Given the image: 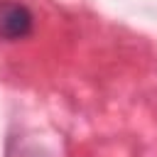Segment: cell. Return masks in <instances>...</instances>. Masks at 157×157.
I'll use <instances>...</instances> for the list:
<instances>
[{"label":"cell","instance_id":"1","mask_svg":"<svg viewBox=\"0 0 157 157\" xmlns=\"http://www.w3.org/2000/svg\"><path fill=\"white\" fill-rule=\"evenodd\" d=\"M34 17L27 5L15 2V0H2L0 2V39L5 42H17L32 34Z\"/></svg>","mask_w":157,"mask_h":157}]
</instances>
